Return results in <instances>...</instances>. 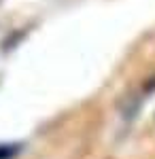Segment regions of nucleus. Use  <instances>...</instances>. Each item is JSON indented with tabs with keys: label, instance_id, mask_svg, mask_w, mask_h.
<instances>
[{
	"label": "nucleus",
	"instance_id": "obj_1",
	"mask_svg": "<svg viewBox=\"0 0 155 159\" xmlns=\"http://www.w3.org/2000/svg\"><path fill=\"white\" fill-rule=\"evenodd\" d=\"M19 148H15L13 144H0V159H11Z\"/></svg>",
	"mask_w": 155,
	"mask_h": 159
}]
</instances>
